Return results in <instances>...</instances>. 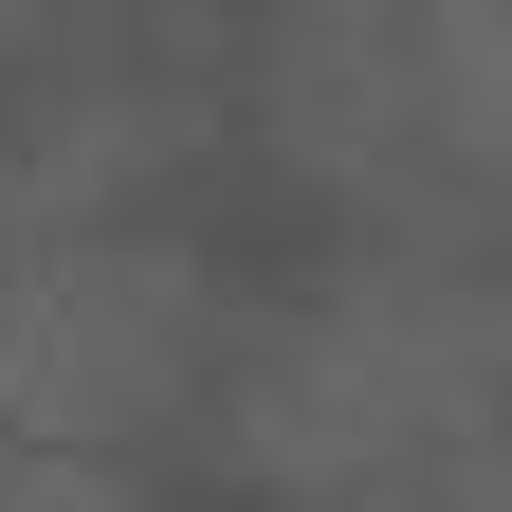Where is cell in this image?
I'll return each instance as SVG.
<instances>
[{"mask_svg":"<svg viewBox=\"0 0 512 512\" xmlns=\"http://www.w3.org/2000/svg\"><path fill=\"white\" fill-rule=\"evenodd\" d=\"M238 458L293 512H512V256H384L238 366Z\"/></svg>","mask_w":512,"mask_h":512,"instance_id":"cell-1","label":"cell"},{"mask_svg":"<svg viewBox=\"0 0 512 512\" xmlns=\"http://www.w3.org/2000/svg\"><path fill=\"white\" fill-rule=\"evenodd\" d=\"M220 366V293L147 202L110 183H19L0 202V439L55 458H147Z\"/></svg>","mask_w":512,"mask_h":512,"instance_id":"cell-2","label":"cell"},{"mask_svg":"<svg viewBox=\"0 0 512 512\" xmlns=\"http://www.w3.org/2000/svg\"><path fill=\"white\" fill-rule=\"evenodd\" d=\"M330 165L403 183H512V0H311L293 74Z\"/></svg>","mask_w":512,"mask_h":512,"instance_id":"cell-3","label":"cell"}]
</instances>
